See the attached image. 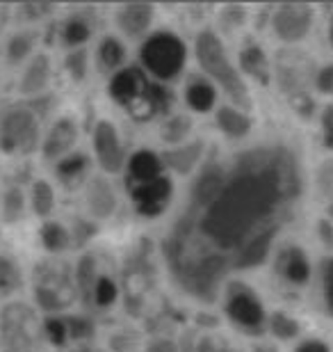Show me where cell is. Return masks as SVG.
Returning <instances> with one entry per match:
<instances>
[{
    "label": "cell",
    "instance_id": "obj_1",
    "mask_svg": "<svg viewBox=\"0 0 333 352\" xmlns=\"http://www.w3.org/2000/svg\"><path fill=\"white\" fill-rule=\"evenodd\" d=\"M215 199L194 206L165 241L167 265L190 295L212 302L219 281L249 243L279 229L276 215L295 197L297 172L281 149L244 153Z\"/></svg>",
    "mask_w": 333,
    "mask_h": 352
},
{
    "label": "cell",
    "instance_id": "obj_2",
    "mask_svg": "<svg viewBox=\"0 0 333 352\" xmlns=\"http://www.w3.org/2000/svg\"><path fill=\"white\" fill-rule=\"evenodd\" d=\"M112 101L128 112L137 122H148L158 112L167 110L172 98L158 82L148 80V74L139 67H126L108 82Z\"/></svg>",
    "mask_w": 333,
    "mask_h": 352
},
{
    "label": "cell",
    "instance_id": "obj_3",
    "mask_svg": "<svg viewBox=\"0 0 333 352\" xmlns=\"http://www.w3.org/2000/svg\"><path fill=\"white\" fill-rule=\"evenodd\" d=\"M194 55L199 62L201 72L215 82L217 87L224 89V94L238 105L240 110H249L251 108V96L249 87L242 78V74L233 67V62L229 60V53L219 39L217 32L212 30H201L196 34L194 41Z\"/></svg>",
    "mask_w": 333,
    "mask_h": 352
},
{
    "label": "cell",
    "instance_id": "obj_4",
    "mask_svg": "<svg viewBox=\"0 0 333 352\" xmlns=\"http://www.w3.org/2000/svg\"><path fill=\"white\" fill-rule=\"evenodd\" d=\"M32 295L34 307L48 316H67L78 300L73 267L65 258L48 256L32 270Z\"/></svg>",
    "mask_w": 333,
    "mask_h": 352
},
{
    "label": "cell",
    "instance_id": "obj_5",
    "mask_svg": "<svg viewBox=\"0 0 333 352\" xmlns=\"http://www.w3.org/2000/svg\"><path fill=\"white\" fill-rule=\"evenodd\" d=\"M46 341L39 309L25 300L0 307V352H39Z\"/></svg>",
    "mask_w": 333,
    "mask_h": 352
},
{
    "label": "cell",
    "instance_id": "obj_6",
    "mask_svg": "<svg viewBox=\"0 0 333 352\" xmlns=\"http://www.w3.org/2000/svg\"><path fill=\"white\" fill-rule=\"evenodd\" d=\"M41 119L27 103L10 105L0 112V151L5 156H32L41 151Z\"/></svg>",
    "mask_w": 333,
    "mask_h": 352
},
{
    "label": "cell",
    "instance_id": "obj_7",
    "mask_svg": "<svg viewBox=\"0 0 333 352\" xmlns=\"http://www.w3.org/2000/svg\"><path fill=\"white\" fill-rule=\"evenodd\" d=\"M187 60V48L183 44L179 34L160 30L153 32L151 37L144 39L139 48V62L141 69L153 76L158 82L174 80L183 72Z\"/></svg>",
    "mask_w": 333,
    "mask_h": 352
},
{
    "label": "cell",
    "instance_id": "obj_8",
    "mask_svg": "<svg viewBox=\"0 0 333 352\" xmlns=\"http://www.w3.org/2000/svg\"><path fill=\"white\" fill-rule=\"evenodd\" d=\"M91 149H94V160L101 167L103 174H119L128 165V156L119 138V129L110 119L96 122L91 131Z\"/></svg>",
    "mask_w": 333,
    "mask_h": 352
},
{
    "label": "cell",
    "instance_id": "obj_9",
    "mask_svg": "<svg viewBox=\"0 0 333 352\" xmlns=\"http://www.w3.org/2000/svg\"><path fill=\"white\" fill-rule=\"evenodd\" d=\"M78 140H80V124L73 115H60L55 117L48 129L44 131L41 140V158L46 163H60L69 153L78 151Z\"/></svg>",
    "mask_w": 333,
    "mask_h": 352
},
{
    "label": "cell",
    "instance_id": "obj_10",
    "mask_svg": "<svg viewBox=\"0 0 333 352\" xmlns=\"http://www.w3.org/2000/svg\"><path fill=\"white\" fill-rule=\"evenodd\" d=\"M313 25V7L308 3H283L276 7L272 16V28L276 37L286 44H297L310 32Z\"/></svg>",
    "mask_w": 333,
    "mask_h": 352
},
{
    "label": "cell",
    "instance_id": "obj_11",
    "mask_svg": "<svg viewBox=\"0 0 333 352\" xmlns=\"http://www.w3.org/2000/svg\"><path fill=\"white\" fill-rule=\"evenodd\" d=\"M82 204H84V213L94 222H105L117 213L119 197L108 176L105 174L91 176L87 186L82 188Z\"/></svg>",
    "mask_w": 333,
    "mask_h": 352
},
{
    "label": "cell",
    "instance_id": "obj_12",
    "mask_svg": "<svg viewBox=\"0 0 333 352\" xmlns=\"http://www.w3.org/2000/svg\"><path fill=\"white\" fill-rule=\"evenodd\" d=\"M226 295H229L226 298V314L236 325L249 329V332H256V329L263 327L265 311L256 295L238 284H231Z\"/></svg>",
    "mask_w": 333,
    "mask_h": 352
},
{
    "label": "cell",
    "instance_id": "obj_13",
    "mask_svg": "<svg viewBox=\"0 0 333 352\" xmlns=\"http://www.w3.org/2000/svg\"><path fill=\"white\" fill-rule=\"evenodd\" d=\"M172 195H174L172 179L165 174L155 181L130 188V199L135 204V210L141 217H158L160 213H165V208L172 201Z\"/></svg>",
    "mask_w": 333,
    "mask_h": 352
},
{
    "label": "cell",
    "instance_id": "obj_14",
    "mask_svg": "<svg viewBox=\"0 0 333 352\" xmlns=\"http://www.w3.org/2000/svg\"><path fill=\"white\" fill-rule=\"evenodd\" d=\"M155 7L151 3H126L115 10V25L126 39H141L151 30Z\"/></svg>",
    "mask_w": 333,
    "mask_h": 352
},
{
    "label": "cell",
    "instance_id": "obj_15",
    "mask_svg": "<svg viewBox=\"0 0 333 352\" xmlns=\"http://www.w3.org/2000/svg\"><path fill=\"white\" fill-rule=\"evenodd\" d=\"M53 76V62L46 53H34L32 60L23 67V74L19 78V94L25 98H39L46 94Z\"/></svg>",
    "mask_w": 333,
    "mask_h": 352
},
{
    "label": "cell",
    "instance_id": "obj_16",
    "mask_svg": "<svg viewBox=\"0 0 333 352\" xmlns=\"http://www.w3.org/2000/svg\"><path fill=\"white\" fill-rule=\"evenodd\" d=\"M126 60H128V51H126V44L115 34H105V37L98 41L96 51H94V67L101 76H115L122 69H126Z\"/></svg>",
    "mask_w": 333,
    "mask_h": 352
},
{
    "label": "cell",
    "instance_id": "obj_17",
    "mask_svg": "<svg viewBox=\"0 0 333 352\" xmlns=\"http://www.w3.org/2000/svg\"><path fill=\"white\" fill-rule=\"evenodd\" d=\"M55 179L67 188H78V186H87V181L91 179V158L82 151L69 153L67 158H62L60 163H55L53 167Z\"/></svg>",
    "mask_w": 333,
    "mask_h": 352
},
{
    "label": "cell",
    "instance_id": "obj_18",
    "mask_svg": "<svg viewBox=\"0 0 333 352\" xmlns=\"http://www.w3.org/2000/svg\"><path fill=\"white\" fill-rule=\"evenodd\" d=\"M126 170H128V183L133 188V186H141V183L160 179L162 170H165V163H162L160 153H155L151 149H139L128 158Z\"/></svg>",
    "mask_w": 333,
    "mask_h": 352
},
{
    "label": "cell",
    "instance_id": "obj_19",
    "mask_svg": "<svg viewBox=\"0 0 333 352\" xmlns=\"http://www.w3.org/2000/svg\"><path fill=\"white\" fill-rule=\"evenodd\" d=\"M203 156V142H185L181 146H169L160 153L162 163H165L167 170H172L179 176H187L190 172H194V167L201 163Z\"/></svg>",
    "mask_w": 333,
    "mask_h": 352
},
{
    "label": "cell",
    "instance_id": "obj_20",
    "mask_svg": "<svg viewBox=\"0 0 333 352\" xmlns=\"http://www.w3.org/2000/svg\"><path fill=\"white\" fill-rule=\"evenodd\" d=\"M94 34V21L87 12H73L62 21L60 25V39L69 51L73 48H84V44Z\"/></svg>",
    "mask_w": 333,
    "mask_h": 352
},
{
    "label": "cell",
    "instance_id": "obj_21",
    "mask_svg": "<svg viewBox=\"0 0 333 352\" xmlns=\"http://www.w3.org/2000/svg\"><path fill=\"white\" fill-rule=\"evenodd\" d=\"M27 208H30V199H27L25 190L19 183H10L3 195H0V220L5 227H16L25 217Z\"/></svg>",
    "mask_w": 333,
    "mask_h": 352
},
{
    "label": "cell",
    "instance_id": "obj_22",
    "mask_svg": "<svg viewBox=\"0 0 333 352\" xmlns=\"http://www.w3.org/2000/svg\"><path fill=\"white\" fill-rule=\"evenodd\" d=\"M37 41H39V32L37 30H16L10 34L5 44V62L10 67H21V65H27L34 55V48H37Z\"/></svg>",
    "mask_w": 333,
    "mask_h": 352
},
{
    "label": "cell",
    "instance_id": "obj_23",
    "mask_svg": "<svg viewBox=\"0 0 333 352\" xmlns=\"http://www.w3.org/2000/svg\"><path fill=\"white\" fill-rule=\"evenodd\" d=\"M39 241L48 256H62L65 252L73 250V236H71V229L60 220H46L41 224Z\"/></svg>",
    "mask_w": 333,
    "mask_h": 352
},
{
    "label": "cell",
    "instance_id": "obj_24",
    "mask_svg": "<svg viewBox=\"0 0 333 352\" xmlns=\"http://www.w3.org/2000/svg\"><path fill=\"white\" fill-rule=\"evenodd\" d=\"M73 277H76V288H78V298H80L84 305L91 307V300H94V288L96 281L101 277L98 272V258L96 254H82L73 265Z\"/></svg>",
    "mask_w": 333,
    "mask_h": 352
},
{
    "label": "cell",
    "instance_id": "obj_25",
    "mask_svg": "<svg viewBox=\"0 0 333 352\" xmlns=\"http://www.w3.org/2000/svg\"><path fill=\"white\" fill-rule=\"evenodd\" d=\"M23 286L25 272L19 263V258L3 252L0 254V300H16V295L23 291Z\"/></svg>",
    "mask_w": 333,
    "mask_h": 352
},
{
    "label": "cell",
    "instance_id": "obj_26",
    "mask_svg": "<svg viewBox=\"0 0 333 352\" xmlns=\"http://www.w3.org/2000/svg\"><path fill=\"white\" fill-rule=\"evenodd\" d=\"M30 210L39 220H51L55 206H58V195H55V186L48 179H34L30 183Z\"/></svg>",
    "mask_w": 333,
    "mask_h": 352
},
{
    "label": "cell",
    "instance_id": "obj_27",
    "mask_svg": "<svg viewBox=\"0 0 333 352\" xmlns=\"http://www.w3.org/2000/svg\"><path fill=\"white\" fill-rule=\"evenodd\" d=\"M276 270L292 284H303L310 277V265L306 261V254L299 248H286L281 250L279 261H276Z\"/></svg>",
    "mask_w": 333,
    "mask_h": 352
},
{
    "label": "cell",
    "instance_id": "obj_28",
    "mask_svg": "<svg viewBox=\"0 0 333 352\" xmlns=\"http://www.w3.org/2000/svg\"><path fill=\"white\" fill-rule=\"evenodd\" d=\"M217 126L224 135H229L233 140H240V138H246L251 131V119L246 112L238 110V108H229V105H222L217 110Z\"/></svg>",
    "mask_w": 333,
    "mask_h": 352
},
{
    "label": "cell",
    "instance_id": "obj_29",
    "mask_svg": "<svg viewBox=\"0 0 333 352\" xmlns=\"http://www.w3.org/2000/svg\"><path fill=\"white\" fill-rule=\"evenodd\" d=\"M185 101L194 112H208L217 101V91L210 80L192 78L185 87Z\"/></svg>",
    "mask_w": 333,
    "mask_h": 352
},
{
    "label": "cell",
    "instance_id": "obj_30",
    "mask_svg": "<svg viewBox=\"0 0 333 352\" xmlns=\"http://www.w3.org/2000/svg\"><path fill=\"white\" fill-rule=\"evenodd\" d=\"M240 65H242V72L251 78H256L258 82L267 85L269 82V62L265 58L263 48L258 46H246L242 53H240Z\"/></svg>",
    "mask_w": 333,
    "mask_h": 352
},
{
    "label": "cell",
    "instance_id": "obj_31",
    "mask_svg": "<svg viewBox=\"0 0 333 352\" xmlns=\"http://www.w3.org/2000/svg\"><path fill=\"white\" fill-rule=\"evenodd\" d=\"M276 231H279V229L267 231V234L258 236L256 241L246 245V248L242 250V254L238 256L236 267H253V265L263 263L267 258V254H269V250H272V241H274Z\"/></svg>",
    "mask_w": 333,
    "mask_h": 352
},
{
    "label": "cell",
    "instance_id": "obj_32",
    "mask_svg": "<svg viewBox=\"0 0 333 352\" xmlns=\"http://www.w3.org/2000/svg\"><path fill=\"white\" fill-rule=\"evenodd\" d=\"M192 131V119L187 115H172L162 124V142L169 144V146H181L185 144V140Z\"/></svg>",
    "mask_w": 333,
    "mask_h": 352
},
{
    "label": "cell",
    "instance_id": "obj_33",
    "mask_svg": "<svg viewBox=\"0 0 333 352\" xmlns=\"http://www.w3.org/2000/svg\"><path fill=\"white\" fill-rule=\"evenodd\" d=\"M117 300H119L117 281L112 279L110 274H101L98 281H96V288H94V300H91V307H94V309H110Z\"/></svg>",
    "mask_w": 333,
    "mask_h": 352
},
{
    "label": "cell",
    "instance_id": "obj_34",
    "mask_svg": "<svg viewBox=\"0 0 333 352\" xmlns=\"http://www.w3.org/2000/svg\"><path fill=\"white\" fill-rule=\"evenodd\" d=\"M65 69L69 74V78L73 82H82L87 78L89 72V53L87 48H73V51H67L65 55Z\"/></svg>",
    "mask_w": 333,
    "mask_h": 352
},
{
    "label": "cell",
    "instance_id": "obj_35",
    "mask_svg": "<svg viewBox=\"0 0 333 352\" xmlns=\"http://www.w3.org/2000/svg\"><path fill=\"white\" fill-rule=\"evenodd\" d=\"M67 327H69V339L73 343H87L94 339V320L89 316H78V314H67Z\"/></svg>",
    "mask_w": 333,
    "mask_h": 352
},
{
    "label": "cell",
    "instance_id": "obj_36",
    "mask_svg": "<svg viewBox=\"0 0 333 352\" xmlns=\"http://www.w3.org/2000/svg\"><path fill=\"white\" fill-rule=\"evenodd\" d=\"M44 334L46 341H51L53 346L58 348L67 346L71 339H69V327L65 316H48V318H44Z\"/></svg>",
    "mask_w": 333,
    "mask_h": 352
},
{
    "label": "cell",
    "instance_id": "obj_37",
    "mask_svg": "<svg viewBox=\"0 0 333 352\" xmlns=\"http://www.w3.org/2000/svg\"><path fill=\"white\" fill-rule=\"evenodd\" d=\"M69 229H71V236H73V248H84V245L98 234L96 222L94 220H82V217H76Z\"/></svg>",
    "mask_w": 333,
    "mask_h": 352
},
{
    "label": "cell",
    "instance_id": "obj_38",
    "mask_svg": "<svg viewBox=\"0 0 333 352\" xmlns=\"http://www.w3.org/2000/svg\"><path fill=\"white\" fill-rule=\"evenodd\" d=\"M269 327H272V332L279 336V339H292V336L299 334V322L290 318L288 314H281V311L272 316Z\"/></svg>",
    "mask_w": 333,
    "mask_h": 352
},
{
    "label": "cell",
    "instance_id": "obj_39",
    "mask_svg": "<svg viewBox=\"0 0 333 352\" xmlns=\"http://www.w3.org/2000/svg\"><path fill=\"white\" fill-rule=\"evenodd\" d=\"M322 284H324V302L329 314L333 316V256L322 263Z\"/></svg>",
    "mask_w": 333,
    "mask_h": 352
},
{
    "label": "cell",
    "instance_id": "obj_40",
    "mask_svg": "<svg viewBox=\"0 0 333 352\" xmlns=\"http://www.w3.org/2000/svg\"><path fill=\"white\" fill-rule=\"evenodd\" d=\"M315 87L322 91V94H333V65L324 67L317 72L315 76Z\"/></svg>",
    "mask_w": 333,
    "mask_h": 352
},
{
    "label": "cell",
    "instance_id": "obj_41",
    "mask_svg": "<svg viewBox=\"0 0 333 352\" xmlns=\"http://www.w3.org/2000/svg\"><path fill=\"white\" fill-rule=\"evenodd\" d=\"M222 23L229 25V28L242 25L244 23V10H240V7H226V10L222 12Z\"/></svg>",
    "mask_w": 333,
    "mask_h": 352
},
{
    "label": "cell",
    "instance_id": "obj_42",
    "mask_svg": "<svg viewBox=\"0 0 333 352\" xmlns=\"http://www.w3.org/2000/svg\"><path fill=\"white\" fill-rule=\"evenodd\" d=\"M110 348H112V352H133L135 339H128V336H126V332L124 334H115L110 339Z\"/></svg>",
    "mask_w": 333,
    "mask_h": 352
},
{
    "label": "cell",
    "instance_id": "obj_43",
    "mask_svg": "<svg viewBox=\"0 0 333 352\" xmlns=\"http://www.w3.org/2000/svg\"><path fill=\"white\" fill-rule=\"evenodd\" d=\"M23 12L27 14V19L37 21L41 16H46V14L53 12V5H41V3H34V5H23Z\"/></svg>",
    "mask_w": 333,
    "mask_h": 352
},
{
    "label": "cell",
    "instance_id": "obj_44",
    "mask_svg": "<svg viewBox=\"0 0 333 352\" xmlns=\"http://www.w3.org/2000/svg\"><path fill=\"white\" fill-rule=\"evenodd\" d=\"M144 352H179V346L169 339H155L148 343Z\"/></svg>",
    "mask_w": 333,
    "mask_h": 352
},
{
    "label": "cell",
    "instance_id": "obj_45",
    "mask_svg": "<svg viewBox=\"0 0 333 352\" xmlns=\"http://www.w3.org/2000/svg\"><path fill=\"white\" fill-rule=\"evenodd\" d=\"M297 352H329V348L322 341H306L297 348Z\"/></svg>",
    "mask_w": 333,
    "mask_h": 352
},
{
    "label": "cell",
    "instance_id": "obj_46",
    "mask_svg": "<svg viewBox=\"0 0 333 352\" xmlns=\"http://www.w3.org/2000/svg\"><path fill=\"white\" fill-rule=\"evenodd\" d=\"M327 34H329V44L333 48V14L329 16V28H327Z\"/></svg>",
    "mask_w": 333,
    "mask_h": 352
}]
</instances>
